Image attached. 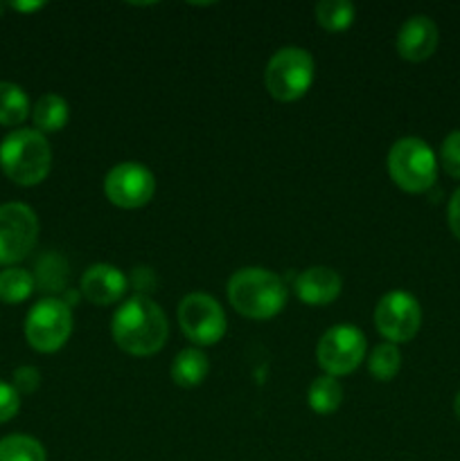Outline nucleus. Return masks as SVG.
I'll return each mask as SVG.
<instances>
[{"label": "nucleus", "mask_w": 460, "mask_h": 461, "mask_svg": "<svg viewBox=\"0 0 460 461\" xmlns=\"http://www.w3.org/2000/svg\"><path fill=\"white\" fill-rule=\"evenodd\" d=\"M79 291L90 304L111 306L129 291V277L113 264H93L81 275Z\"/></svg>", "instance_id": "ddd939ff"}, {"label": "nucleus", "mask_w": 460, "mask_h": 461, "mask_svg": "<svg viewBox=\"0 0 460 461\" xmlns=\"http://www.w3.org/2000/svg\"><path fill=\"white\" fill-rule=\"evenodd\" d=\"M153 273L152 268H144V266H135L133 268V277H131V284H133L135 288H138V295H144V291H153Z\"/></svg>", "instance_id": "a878e982"}, {"label": "nucleus", "mask_w": 460, "mask_h": 461, "mask_svg": "<svg viewBox=\"0 0 460 461\" xmlns=\"http://www.w3.org/2000/svg\"><path fill=\"white\" fill-rule=\"evenodd\" d=\"M0 461H48V455L34 437L7 435L0 439Z\"/></svg>", "instance_id": "412c9836"}, {"label": "nucleus", "mask_w": 460, "mask_h": 461, "mask_svg": "<svg viewBox=\"0 0 460 461\" xmlns=\"http://www.w3.org/2000/svg\"><path fill=\"white\" fill-rule=\"evenodd\" d=\"M401 354L392 342H382L368 354V372L377 381L388 383L400 374Z\"/></svg>", "instance_id": "4be33fe9"}, {"label": "nucleus", "mask_w": 460, "mask_h": 461, "mask_svg": "<svg viewBox=\"0 0 460 461\" xmlns=\"http://www.w3.org/2000/svg\"><path fill=\"white\" fill-rule=\"evenodd\" d=\"M307 401H309V408L316 414L327 417V414L336 412L338 405L343 403V385L338 383V378L323 374V376H318L311 383Z\"/></svg>", "instance_id": "a211bd4d"}, {"label": "nucleus", "mask_w": 460, "mask_h": 461, "mask_svg": "<svg viewBox=\"0 0 460 461\" xmlns=\"http://www.w3.org/2000/svg\"><path fill=\"white\" fill-rule=\"evenodd\" d=\"M5 7H7V5H5V3H0V16H3V12H5Z\"/></svg>", "instance_id": "c756f323"}, {"label": "nucleus", "mask_w": 460, "mask_h": 461, "mask_svg": "<svg viewBox=\"0 0 460 461\" xmlns=\"http://www.w3.org/2000/svg\"><path fill=\"white\" fill-rule=\"evenodd\" d=\"M314 57L307 50L289 45L269 59L264 70V86L278 102H296L309 93L314 84Z\"/></svg>", "instance_id": "39448f33"}, {"label": "nucleus", "mask_w": 460, "mask_h": 461, "mask_svg": "<svg viewBox=\"0 0 460 461\" xmlns=\"http://www.w3.org/2000/svg\"><path fill=\"white\" fill-rule=\"evenodd\" d=\"M446 219H449V228L454 237L460 241V187L455 189L454 196L449 201V210H446Z\"/></svg>", "instance_id": "bb28decb"}, {"label": "nucleus", "mask_w": 460, "mask_h": 461, "mask_svg": "<svg viewBox=\"0 0 460 461\" xmlns=\"http://www.w3.org/2000/svg\"><path fill=\"white\" fill-rule=\"evenodd\" d=\"M437 41H440V32H437L433 18L415 14V16L406 18L404 25L397 32V54L410 63L427 61L436 52Z\"/></svg>", "instance_id": "f8f14e48"}, {"label": "nucleus", "mask_w": 460, "mask_h": 461, "mask_svg": "<svg viewBox=\"0 0 460 461\" xmlns=\"http://www.w3.org/2000/svg\"><path fill=\"white\" fill-rule=\"evenodd\" d=\"M440 165L451 178L460 180V131H454L445 138L440 147Z\"/></svg>", "instance_id": "5701e85b"}, {"label": "nucleus", "mask_w": 460, "mask_h": 461, "mask_svg": "<svg viewBox=\"0 0 460 461\" xmlns=\"http://www.w3.org/2000/svg\"><path fill=\"white\" fill-rule=\"evenodd\" d=\"M230 306L239 315L251 320H269L275 318L287 304V286L273 270L257 268H239L228 279Z\"/></svg>", "instance_id": "f03ea898"}, {"label": "nucleus", "mask_w": 460, "mask_h": 461, "mask_svg": "<svg viewBox=\"0 0 460 461\" xmlns=\"http://www.w3.org/2000/svg\"><path fill=\"white\" fill-rule=\"evenodd\" d=\"M374 327L386 342H409L422 327V306L410 293L391 291L374 306Z\"/></svg>", "instance_id": "9d476101"}, {"label": "nucleus", "mask_w": 460, "mask_h": 461, "mask_svg": "<svg viewBox=\"0 0 460 461\" xmlns=\"http://www.w3.org/2000/svg\"><path fill=\"white\" fill-rule=\"evenodd\" d=\"M179 324L189 342L198 347L216 345L228 331V320L215 297L189 293L179 304Z\"/></svg>", "instance_id": "6e6552de"}, {"label": "nucleus", "mask_w": 460, "mask_h": 461, "mask_svg": "<svg viewBox=\"0 0 460 461\" xmlns=\"http://www.w3.org/2000/svg\"><path fill=\"white\" fill-rule=\"evenodd\" d=\"M39 241V219L25 203L0 205V266H12L30 257Z\"/></svg>", "instance_id": "1a4fd4ad"}, {"label": "nucleus", "mask_w": 460, "mask_h": 461, "mask_svg": "<svg viewBox=\"0 0 460 461\" xmlns=\"http://www.w3.org/2000/svg\"><path fill=\"white\" fill-rule=\"evenodd\" d=\"M316 23L327 32H345L354 23V5L347 0H323L314 7Z\"/></svg>", "instance_id": "6ab92c4d"}, {"label": "nucleus", "mask_w": 460, "mask_h": 461, "mask_svg": "<svg viewBox=\"0 0 460 461\" xmlns=\"http://www.w3.org/2000/svg\"><path fill=\"white\" fill-rule=\"evenodd\" d=\"M171 381L179 387H185V390H192V387H198L210 374V360L197 347H188V349L179 351L176 358L171 360Z\"/></svg>", "instance_id": "2eb2a0df"}, {"label": "nucleus", "mask_w": 460, "mask_h": 461, "mask_svg": "<svg viewBox=\"0 0 460 461\" xmlns=\"http://www.w3.org/2000/svg\"><path fill=\"white\" fill-rule=\"evenodd\" d=\"M30 97L12 81H0V126H21L30 117Z\"/></svg>", "instance_id": "f3484780"}, {"label": "nucleus", "mask_w": 460, "mask_h": 461, "mask_svg": "<svg viewBox=\"0 0 460 461\" xmlns=\"http://www.w3.org/2000/svg\"><path fill=\"white\" fill-rule=\"evenodd\" d=\"M9 7L16 9V12H36V9H43V3H9Z\"/></svg>", "instance_id": "cd10ccee"}, {"label": "nucleus", "mask_w": 460, "mask_h": 461, "mask_svg": "<svg viewBox=\"0 0 460 461\" xmlns=\"http://www.w3.org/2000/svg\"><path fill=\"white\" fill-rule=\"evenodd\" d=\"M388 176L409 194H424L437 180V158L419 138H401L391 147L386 158Z\"/></svg>", "instance_id": "20e7f679"}, {"label": "nucleus", "mask_w": 460, "mask_h": 461, "mask_svg": "<svg viewBox=\"0 0 460 461\" xmlns=\"http://www.w3.org/2000/svg\"><path fill=\"white\" fill-rule=\"evenodd\" d=\"M72 333V309L59 297H45L30 309L25 318V338L32 349L54 354Z\"/></svg>", "instance_id": "423d86ee"}, {"label": "nucleus", "mask_w": 460, "mask_h": 461, "mask_svg": "<svg viewBox=\"0 0 460 461\" xmlns=\"http://www.w3.org/2000/svg\"><path fill=\"white\" fill-rule=\"evenodd\" d=\"M36 282L30 270L5 268L0 273V302L5 304H21L34 293Z\"/></svg>", "instance_id": "aec40b11"}, {"label": "nucleus", "mask_w": 460, "mask_h": 461, "mask_svg": "<svg viewBox=\"0 0 460 461\" xmlns=\"http://www.w3.org/2000/svg\"><path fill=\"white\" fill-rule=\"evenodd\" d=\"M341 275L334 268H327V266H311V268L302 270L296 277V284H293L298 300L309 306L332 304L341 295Z\"/></svg>", "instance_id": "4468645a"}, {"label": "nucleus", "mask_w": 460, "mask_h": 461, "mask_svg": "<svg viewBox=\"0 0 460 461\" xmlns=\"http://www.w3.org/2000/svg\"><path fill=\"white\" fill-rule=\"evenodd\" d=\"M0 169L21 187H34L52 169V149L36 129H14L0 142Z\"/></svg>", "instance_id": "7ed1b4c3"}, {"label": "nucleus", "mask_w": 460, "mask_h": 461, "mask_svg": "<svg viewBox=\"0 0 460 461\" xmlns=\"http://www.w3.org/2000/svg\"><path fill=\"white\" fill-rule=\"evenodd\" d=\"M368 342L361 329L336 324L320 336L316 345V363L327 376H347L365 360Z\"/></svg>", "instance_id": "0eeeda50"}, {"label": "nucleus", "mask_w": 460, "mask_h": 461, "mask_svg": "<svg viewBox=\"0 0 460 461\" xmlns=\"http://www.w3.org/2000/svg\"><path fill=\"white\" fill-rule=\"evenodd\" d=\"M104 194L115 207L138 210L147 205L156 194V178L140 162H120L104 178Z\"/></svg>", "instance_id": "9b49d317"}, {"label": "nucleus", "mask_w": 460, "mask_h": 461, "mask_svg": "<svg viewBox=\"0 0 460 461\" xmlns=\"http://www.w3.org/2000/svg\"><path fill=\"white\" fill-rule=\"evenodd\" d=\"M70 117V106L61 95L48 93L39 97V102L32 108V120L39 133H59L68 124Z\"/></svg>", "instance_id": "dca6fc26"}, {"label": "nucleus", "mask_w": 460, "mask_h": 461, "mask_svg": "<svg viewBox=\"0 0 460 461\" xmlns=\"http://www.w3.org/2000/svg\"><path fill=\"white\" fill-rule=\"evenodd\" d=\"M21 410V394L14 390V385L0 381V423L12 421Z\"/></svg>", "instance_id": "393cba45"}, {"label": "nucleus", "mask_w": 460, "mask_h": 461, "mask_svg": "<svg viewBox=\"0 0 460 461\" xmlns=\"http://www.w3.org/2000/svg\"><path fill=\"white\" fill-rule=\"evenodd\" d=\"M454 412H455V417H458V421H460V392L455 394V399H454Z\"/></svg>", "instance_id": "c85d7f7f"}, {"label": "nucleus", "mask_w": 460, "mask_h": 461, "mask_svg": "<svg viewBox=\"0 0 460 461\" xmlns=\"http://www.w3.org/2000/svg\"><path fill=\"white\" fill-rule=\"evenodd\" d=\"M115 345L129 356H153L170 336L167 315L152 297L133 295L115 311L111 322Z\"/></svg>", "instance_id": "f257e3e1"}, {"label": "nucleus", "mask_w": 460, "mask_h": 461, "mask_svg": "<svg viewBox=\"0 0 460 461\" xmlns=\"http://www.w3.org/2000/svg\"><path fill=\"white\" fill-rule=\"evenodd\" d=\"M12 385L21 396L34 394L41 385V372L36 367H32V365H23V367H18L16 372H14Z\"/></svg>", "instance_id": "b1692460"}]
</instances>
